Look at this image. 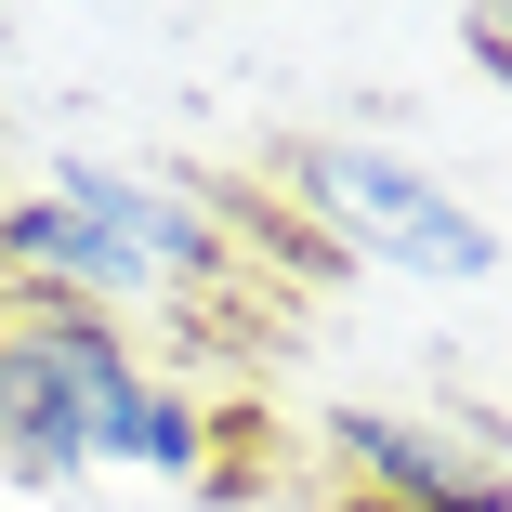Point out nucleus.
<instances>
[{
    "label": "nucleus",
    "instance_id": "nucleus-2",
    "mask_svg": "<svg viewBox=\"0 0 512 512\" xmlns=\"http://www.w3.org/2000/svg\"><path fill=\"white\" fill-rule=\"evenodd\" d=\"M237 276V211L184 171H132V158H53L27 197H0V289L27 302H211Z\"/></svg>",
    "mask_w": 512,
    "mask_h": 512
},
{
    "label": "nucleus",
    "instance_id": "nucleus-5",
    "mask_svg": "<svg viewBox=\"0 0 512 512\" xmlns=\"http://www.w3.org/2000/svg\"><path fill=\"white\" fill-rule=\"evenodd\" d=\"M460 66L512 92V0H499V14H460Z\"/></svg>",
    "mask_w": 512,
    "mask_h": 512
},
{
    "label": "nucleus",
    "instance_id": "nucleus-1",
    "mask_svg": "<svg viewBox=\"0 0 512 512\" xmlns=\"http://www.w3.org/2000/svg\"><path fill=\"white\" fill-rule=\"evenodd\" d=\"M0 473H27V486H106V473L211 486V407L184 381H158L119 316L0 289Z\"/></svg>",
    "mask_w": 512,
    "mask_h": 512
},
{
    "label": "nucleus",
    "instance_id": "nucleus-3",
    "mask_svg": "<svg viewBox=\"0 0 512 512\" xmlns=\"http://www.w3.org/2000/svg\"><path fill=\"white\" fill-rule=\"evenodd\" d=\"M276 184H289V211L316 224L342 263L421 276V289L499 276V224L473 211L447 171H421L407 145H381V132H289V145H276Z\"/></svg>",
    "mask_w": 512,
    "mask_h": 512
},
{
    "label": "nucleus",
    "instance_id": "nucleus-4",
    "mask_svg": "<svg viewBox=\"0 0 512 512\" xmlns=\"http://www.w3.org/2000/svg\"><path fill=\"white\" fill-rule=\"evenodd\" d=\"M329 486H368L394 512H512V447L473 407L355 394V407H329Z\"/></svg>",
    "mask_w": 512,
    "mask_h": 512
},
{
    "label": "nucleus",
    "instance_id": "nucleus-6",
    "mask_svg": "<svg viewBox=\"0 0 512 512\" xmlns=\"http://www.w3.org/2000/svg\"><path fill=\"white\" fill-rule=\"evenodd\" d=\"M14 40H27V27H14V14H0V53H14Z\"/></svg>",
    "mask_w": 512,
    "mask_h": 512
}]
</instances>
